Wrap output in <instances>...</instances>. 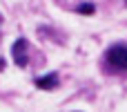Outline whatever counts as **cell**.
Listing matches in <instances>:
<instances>
[{"label": "cell", "instance_id": "4", "mask_svg": "<svg viewBox=\"0 0 127 112\" xmlns=\"http://www.w3.org/2000/svg\"><path fill=\"white\" fill-rule=\"evenodd\" d=\"M76 13H83V16H92V13H96V7H94L92 2H83V4H78V7H76Z\"/></svg>", "mask_w": 127, "mask_h": 112}, {"label": "cell", "instance_id": "6", "mask_svg": "<svg viewBox=\"0 0 127 112\" xmlns=\"http://www.w3.org/2000/svg\"><path fill=\"white\" fill-rule=\"evenodd\" d=\"M125 4H127V0H125Z\"/></svg>", "mask_w": 127, "mask_h": 112}, {"label": "cell", "instance_id": "3", "mask_svg": "<svg viewBox=\"0 0 127 112\" xmlns=\"http://www.w3.org/2000/svg\"><path fill=\"white\" fill-rule=\"evenodd\" d=\"M58 81H60L58 74H56V72H49V74H45V76H38L33 83H36L38 90H47V92H49V90L58 88Z\"/></svg>", "mask_w": 127, "mask_h": 112}, {"label": "cell", "instance_id": "2", "mask_svg": "<svg viewBox=\"0 0 127 112\" xmlns=\"http://www.w3.org/2000/svg\"><path fill=\"white\" fill-rule=\"evenodd\" d=\"M11 56H13V63L18 67H27L29 65V43L25 38H18L11 47Z\"/></svg>", "mask_w": 127, "mask_h": 112}, {"label": "cell", "instance_id": "5", "mask_svg": "<svg viewBox=\"0 0 127 112\" xmlns=\"http://www.w3.org/2000/svg\"><path fill=\"white\" fill-rule=\"evenodd\" d=\"M4 67H7V63H4V58H0V72H2Z\"/></svg>", "mask_w": 127, "mask_h": 112}, {"label": "cell", "instance_id": "1", "mask_svg": "<svg viewBox=\"0 0 127 112\" xmlns=\"http://www.w3.org/2000/svg\"><path fill=\"white\" fill-rule=\"evenodd\" d=\"M105 63L118 72H127V43L109 45L105 52Z\"/></svg>", "mask_w": 127, "mask_h": 112}]
</instances>
